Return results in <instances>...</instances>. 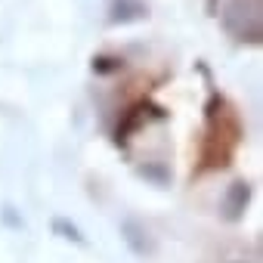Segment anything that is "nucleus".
<instances>
[{"label": "nucleus", "instance_id": "1", "mask_svg": "<svg viewBox=\"0 0 263 263\" xmlns=\"http://www.w3.org/2000/svg\"><path fill=\"white\" fill-rule=\"evenodd\" d=\"M146 16H149V7L143 0H115L111 4V22H137Z\"/></svg>", "mask_w": 263, "mask_h": 263}]
</instances>
